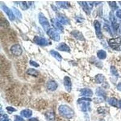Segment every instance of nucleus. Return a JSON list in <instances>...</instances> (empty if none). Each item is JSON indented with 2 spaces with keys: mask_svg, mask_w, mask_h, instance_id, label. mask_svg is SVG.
Segmentation results:
<instances>
[{
  "mask_svg": "<svg viewBox=\"0 0 121 121\" xmlns=\"http://www.w3.org/2000/svg\"><path fill=\"white\" fill-rule=\"evenodd\" d=\"M58 111L60 115L67 119H71L74 116V112L70 107L66 105H61L59 106Z\"/></svg>",
  "mask_w": 121,
  "mask_h": 121,
  "instance_id": "f257e3e1",
  "label": "nucleus"
},
{
  "mask_svg": "<svg viewBox=\"0 0 121 121\" xmlns=\"http://www.w3.org/2000/svg\"><path fill=\"white\" fill-rule=\"evenodd\" d=\"M108 44L113 49L117 51H121V36H119L117 38L110 39L108 41Z\"/></svg>",
  "mask_w": 121,
  "mask_h": 121,
  "instance_id": "f03ea898",
  "label": "nucleus"
},
{
  "mask_svg": "<svg viewBox=\"0 0 121 121\" xmlns=\"http://www.w3.org/2000/svg\"><path fill=\"white\" fill-rule=\"evenodd\" d=\"M91 99L87 98H83L78 99V103L79 104L81 108L82 112H87L90 108V102H91Z\"/></svg>",
  "mask_w": 121,
  "mask_h": 121,
  "instance_id": "7ed1b4c3",
  "label": "nucleus"
},
{
  "mask_svg": "<svg viewBox=\"0 0 121 121\" xmlns=\"http://www.w3.org/2000/svg\"><path fill=\"white\" fill-rule=\"evenodd\" d=\"M38 20L39 24L42 26L43 29L45 31H48L50 28V24L48 22V20L47 18L43 15L42 13H39L38 15Z\"/></svg>",
  "mask_w": 121,
  "mask_h": 121,
  "instance_id": "20e7f679",
  "label": "nucleus"
},
{
  "mask_svg": "<svg viewBox=\"0 0 121 121\" xmlns=\"http://www.w3.org/2000/svg\"><path fill=\"white\" fill-rule=\"evenodd\" d=\"M47 35L50 36V38L55 41H59L60 40V35L58 33V31L55 29L50 28L49 30L47 31Z\"/></svg>",
  "mask_w": 121,
  "mask_h": 121,
  "instance_id": "39448f33",
  "label": "nucleus"
},
{
  "mask_svg": "<svg viewBox=\"0 0 121 121\" xmlns=\"http://www.w3.org/2000/svg\"><path fill=\"white\" fill-rule=\"evenodd\" d=\"M33 41L36 44L41 45V46H47L51 44L48 39L45 38L41 37V36H35V38H33Z\"/></svg>",
  "mask_w": 121,
  "mask_h": 121,
  "instance_id": "423d86ee",
  "label": "nucleus"
},
{
  "mask_svg": "<svg viewBox=\"0 0 121 121\" xmlns=\"http://www.w3.org/2000/svg\"><path fill=\"white\" fill-rule=\"evenodd\" d=\"M10 51L13 55L17 56H19L22 53V50L19 44H15L12 45L10 48Z\"/></svg>",
  "mask_w": 121,
  "mask_h": 121,
  "instance_id": "0eeeda50",
  "label": "nucleus"
},
{
  "mask_svg": "<svg viewBox=\"0 0 121 121\" xmlns=\"http://www.w3.org/2000/svg\"><path fill=\"white\" fill-rule=\"evenodd\" d=\"M1 7L2 9L4 10V12L7 14V16H8L9 18V19H10L11 21H13L15 18V15H14L13 12L11 10L9 9L8 7L5 5V4H3V3L1 4Z\"/></svg>",
  "mask_w": 121,
  "mask_h": 121,
  "instance_id": "6e6552de",
  "label": "nucleus"
},
{
  "mask_svg": "<svg viewBox=\"0 0 121 121\" xmlns=\"http://www.w3.org/2000/svg\"><path fill=\"white\" fill-rule=\"evenodd\" d=\"M94 26H95V30H96V34L99 39L102 38V33L101 32V26L100 24L97 20L94 21Z\"/></svg>",
  "mask_w": 121,
  "mask_h": 121,
  "instance_id": "1a4fd4ad",
  "label": "nucleus"
},
{
  "mask_svg": "<svg viewBox=\"0 0 121 121\" xmlns=\"http://www.w3.org/2000/svg\"><path fill=\"white\" fill-rule=\"evenodd\" d=\"M110 19L111 22H112V27L114 29V30L116 31L118 29L119 27V25L118 22L117 21V19H116L114 14H113V13L112 12H111L110 13Z\"/></svg>",
  "mask_w": 121,
  "mask_h": 121,
  "instance_id": "9d476101",
  "label": "nucleus"
},
{
  "mask_svg": "<svg viewBox=\"0 0 121 121\" xmlns=\"http://www.w3.org/2000/svg\"><path fill=\"white\" fill-rule=\"evenodd\" d=\"M64 85L65 88V89H66V90L68 92H70L72 91V81H71V79H70V78L69 76L64 77Z\"/></svg>",
  "mask_w": 121,
  "mask_h": 121,
  "instance_id": "9b49d317",
  "label": "nucleus"
},
{
  "mask_svg": "<svg viewBox=\"0 0 121 121\" xmlns=\"http://www.w3.org/2000/svg\"><path fill=\"white\" fill-rule=\"evenodd\" d=\"M56 19L60 22L61 24L64 25H69L70 24V21L65 16L61 14H58L57 15Z\"/></svg>",
  "mask_w": 121,
  "mask_h": 121,
  "instance_id": "f8f14e48",
  "label": "nucleus"
},
{
  "mask_svg": "<svg viewBox=\"0 0 121 121\" xmlns=\"http://www.w3.org/2000/svg\"><path fill=\"white\" fill-rule=\"evenodd\" d=\"M52 23L53 26L55 27V29H56L58 31H60V32H62L63 31L64 29L63 27L62 26V25L59 21L56 19H51Z\"/></svg>",
  "mask_w": 121,
  "mask_h": 121,
  "instance_id": "ddd939ff",
  "label": "nucleus"
},
{
  "mask_svg": "<svg viewBox=\"0 0 121 121\" xmlns=\"http://www.w3.org/2000/svg\"><path fill=\"white\" fill-rule=\"evenodd\" d=\"M58 85L55 81L50 80L47 83V88L50 91H55L58 88Z\"/></svg>",
  "mask_w": 121,
  "mask_h": 121,
  "instance_id": "4468645a",
  "label": "nucleus"
},
{
  "mask_svg": "<svg viewBox=\"0 0 121 121\" xmlns=\"http://www.w3.org/2000/svg\"><path fill=\"white\" fill-rule=\"evenodd\" d=\"M56 48L58 50H59V51L67 52H70V47H69L65 43H64L59 44V45H58V47H56Z\"/></svg>",
  "mask_w": 121,
  "mask_h": 121,
  "instance_id": "2eb2a0df",
  "label": "nucleus"
},
{
  "mask_svg": "<svg viewBox=\"0 0 121 121\" xmlns=\"http://www.w3.org/2000/svg\"><path fill=\"white\" fill-rule=\"evenodd\" d=\"M79 4L82 6V7L83 10H84V11L85 12V13L88 15H90V6H89V4L88 3H87V2H78Z\"/></svg>",
  "mask_w": 121,
  "mask_h": 121,
  "instance_id": "dca6fc26",
  "label": "nucleus"
},
{
  "mask_svg": "<svg viewBox=\"0 0 121 121\" xmlns=\"http://www.w3.org/2000/svg\"><path fill=\"white\" fill-rule=\"evenodd\" d=\"M45 117L48 121H53L55 118V114L53 111L49 110L45 113Z\"/></svg>",
  "mask_w": 121,
  "mask_h": 121,
  "instance_id": "f3484780",
  "label": "nucleus"
},
{
  "mask_svg": "<svg viewBox=\"0 0 121 121\" xmlns=\"http://www.w3.org/2000/svg\"><path fill=\"white\" fill-rule=\"evenodd\" d=\"M92 90H91L89 88H84L81 90V95L84 96L85 97H91L93 96Z\"/></svg>",
  "mask_w": 121,
  "mask_h": 121,
  "instance_id": "a211bd4d",
  "label": "nucleus"
},
{
  "mask_svg": "<svg viewBox=\"0 0 121 121\" xmlns=\"http://www.w3.org/2000/svg\"><path fill=\"white\" fill-rule=\"evenodd\" d=\"M72 34L73 35V36H74V38L77 39L78 40H81V41H82V40H84V38L83 36V35L79 31H77V30H75V31H73L72 33Z\"/></svg>",
  "mask_w": 121,
  "mask_h": 121,
  "instance_id": "6ab92c4d",
  "label": "nucleus"
},
{
  "mask_svg": "<svg viewBox=\"0 0 121 121\" xmlns=\"http://www.w3.org/2000/svg\"><path fill=\"white\" fill-rule=\"evenodd\" d=\"M108 102L110 105L113 106V107H115L118 108V104H119V100H117L116 98H110V99L108 100Z\"/></svg>",
  "mask_w": 121,
  "mask_h": 121,
  "instance_id": "aec40b11",
  "label": "nucleus"
},
{
  "mask_svg": "<svg viewBox=\"0 0 121 121\" xmlns=\"http://www.w3.org/2000/svg\"><path fill=\"white\" fill-rule=\"evenodd\" d=\"M21 115L24 117H30L32 115V110H29V109H26L21 112Z\"/></svg>",
  "mask_w": 121,
  "mask_h": 121,
  "instance_id": "412c9836",
  "label": "nucleus"
},
{
  "mask_svg": "<svg viewBox=\"0 0 121 121\" xmlns=\"http://www.w3.org/2000/svg\"><path fill=\"white\" fill-rule=\"evenodd\" d=\"M97 56L99 59H105L107 58V53L103 50H100L97 52Z\"/></svg>",
  "mask_w": 121,
  "mask_h": 121,
  "instance_id": "4be33fe9",
  "label": "nucleus"
},
{
  "mask_svg": "<svg viewBox=\"0 0 121 121\" xmlns=\"http://www.w3.org/2000/svg\"><path fill=\"white\" fill-rule=\"evenodd\" d=\"M105 81V77L103 74H99L95 76V81L98 84L103 83Z\"/></svg>",
  "mask_w": 121,
  "mask_h": 121,
  "instance_id": "5701e85b",
  "label": "nucleus"
},
{
  "mask_svg": "<svg viewBox=\"0 0 121 121\" xmlns=\"http://www.w3.org/2000/svg\"><path fill=\"white\" fill-rule=\"evenodd\" d=\"M50 54L52 55L54 58H56V59L58 60H59V61H61V60H62V56H61V55H60L58 52L55 51V50H52L50 51Z\"/></svg>",
  "mask_w": 121,
  "mask_h": 121,
  "instance_id": "b1692460",
  "label": "nucleus"
},
{
  "mask_svg": "<svg viewBox=\"0 0 121 121\" xmlns=\"http://www.w3.org/2000/svg\"><path fill=\"white\" fill-rule=\"evenodd\" d=\"M27 74L33 76H38L39 75V72L34 69H29L27 71Z\"/></svg>",
  "mask_w": 121,
  "mask_h": 121,
  "instance_id": "393cba45",
  "label": "nucleus"
},
{
  "mask_svg": "<svg viewBox=\"0 0 121 121\" xmlns=\"http://www.w3.org/2000/svg\"><path fill=\"white\" fill-rule=\"evenodd\" d=\"M56 4L60 8L67 9L70 6V3L69 2H56Z\"/></svg>",
  "mask_w": 121,
  "mask_h": 121,
  "instance_id": "a878e982",
  "label": "nucleus"
},
{
  "mask_svg": "<svg viewBox=\"0 0 121 121\" xmlns=\"http://www.w3.org/2000/svg\"><path fill=\"white\" fill-rule=\"evenodd\" d=\"M96 95L100 96L103 97V98H105L106 96V93L105 92V91L101 89L100 88H98V89H96Z\"/></svg>",
  "mask_w": 121,
  "mask_h": 121,
  "instance_id": "bb28decb",
  "label": "nucleus"
},
{
  "mask_svg": "<svg viewBox=\"0 0 121 121\" xmlns=\"http://www.w3.org/2000/svg\"><path fill=\"white\" fill-rule=\"evenodd\" d=\"M12 10L13 11V14L16 16V17H18V18H22V14L21 13V12H20L17 9L13 7V8L12 9Z\"/></svg>",
  "mask_w": 121,
  "mask_h": 121,
  "instance_id": "cd10ccee",
  "label": "nucleus"
},
{
  "mask_svg": "<svg viewBox=\"0 0 121 121\" xmlns=\"http://www.w3.org/2000/svg\"><path fill=\"white\" fill-rule=\"evenodd\" d=\"M108 3L109 6H110L111 9H112L113 10H115L118 9V6H117V4H116V2H108Z\"/></svg>",
  "mask_w": 121,
  "mask_h": 121,
  "instance_id": "c85d7f7f",
  "label": "nucleus"
},
{
  "mask_svg": "<svg viewBox=\"0 0 121 121\" xmlns=\"http://www.w3.org/2000/svg\"><path fill=\"white\" fill-rule=\"evenodd\" d=\"M19 5L22 10H27L29 8V6L26 2H19Z\"/></svg>",
  "mask_w": 121,
  "mask_h": 121,
  "instance_id": "c756f323",
  "label": "nucleus"
},
{
  "mask_svg": "<svg viewBox=\"0 0 121 121\" xmlns=\"http://www.w3.org/2000/svg\"><path fill=\"white\" fill-rule=\"evenodd\" d=\"M110 70H111V73H112L113 75L116 76H118V73H117V70H116V69L115 67L112 66L110 67Z\"/></svg>",
  "mask_w": 121,
  "mask_h": 121,
  "instance_id": "7c9ffc66",
  "label": "nucleus"
},
{
  "mask_svg": "<svg viewBox=\"0 0 121 121\" xmlns=\"http://www.w3.org/2000/svg\"><path fill=\"white\" fill-rule=\"evenodd\" d=\"M1 121H9V119H8V116H7V114H4V115L1 116Z\"/></svg>",
  "mask_w": 121,
  "mask_h": 121,
  "instance_id": "2f4dec72",
  "label": "nucleus"
},
{
  "mask_svg": "<svg viewBox=\"0 0 121 121\" xmlns=\"http://www.w3.org/2000/svg\"><path fill=\"white\" fill-rule=\"evenodd\" d=\"M30 64L32 66H34L35 67H38L39 66L38 64L36 63V62H35L34 60H31L30 61Z\"/></svg>",
  "mask_w": 121,
  "mask_h": 121,
  "instance_id": "473e14b6",
  "label": "nucleus"
},
{
  "mask_svg": "<svg viewBox=\"0 0 121 121\" xmlns=\"http://www.w3.org/2000/svg\"><path fill=\"white\" fill-rule=\"evenodd\" d=\"M6 109H7V110L10 113H12V112H16V111H17L15 108H13L12 107H6Z\"/></svg>",
  "mask_w": 121,
  "mask_h": 121,
  "instance_id": "72a5a7b5",
  "label": "nucleus"
},
{
  "mask_svg": "<svg viewBox=\"0 0 121 121\" xmlns=\"http://www.w3.org/2000/svg\"><path fill=\"white\" fill-rule=\"evenodd\" d=\"M116 17H118L119 18H121V9L117 10L116 13Z\"/></svg>",
  "mask_w": 121,
  "mask_h": 121,
  "instance_id": "f704fd0d",
  "label": "nucleus"
},
{
  "mask_svg": "<svg viewBox=\"0 0 121 121\" xmlns=\"http://www.w3.org/2000/svg\"><path fill=\"white\" fill-rule=\"evenodd\" d=\"M15 121H23V119H22V117H19L18 116H15Z\"/></svg>",
  "mask_w": 121,
  "mask_h": 121,
  "instance_id": "c9c22d12",
  "label": "nucleus"
},
{
  "mask_svg": "<svg viewBox=\"0 0 121 121\" xmlns=\"http://www.w3.org/2000/svg\"><path fill=\"white\" fill-rule=\"evenodd\" d=\"M117 89L119 91H121V82L119 83L117 85Z\"/></svg>",
  "mask_w": 121,
  "mask_h": 121,
  "instance_id": "e433bc0d",
  "label": "nucleus"
},
{
  "mask_svg": "<svg viewBox=\"0 0 121 121\" xmlns=\"http://www.w3.org/2000/svg\"><path fill=\"white\" fill-rule=\"evenodd\" d=\"M118 108L121 109V99L119 100V104H118Z\"/></svg>",
  "mask_w": 121,
  "mask_h": 121,
  "instance_id": "4c0bfd02",
  "label": "nucleus"
},
{
  "mask_svg": "<svg viewBox=\"0 0 121 121\" xmlns=\"http://www.w3.org/2000/svg\"><path fill=\"white\" fill-rule=\"evenodd\" d=\"M119 4H121V2H119Z\"/></svg>",
  "mask_w": 121,
  "mask_h": 121,
  "instance_id": "58836bf2",
  "label": "nucleus"
},
{
  "mask_svg": "<svg viewBox=\"0 0 121 121\" xmlns=\"http://www.w3.org/2000/svg\"></svg>",
  "mask_w": 121,
  "mask_h": 121,
  "instance_id": "ea45409f",
  "label": "nucleus"
}]
</instances>
